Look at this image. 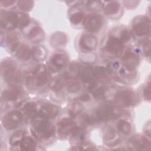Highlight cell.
<instances>
[{
  "label": "cell",
  "instance_id": "obj_1",
  "mask_svg": "<svg viewBox=\"0 0 151 151\" xmlns=\"http://www.w3.org/2000/svg\"><path fill=\"white\" fill-rule=\"evenodd\" d=\"M32 131L34 136L39 140H45L53 137L54 128L52 124L45 120H38L32 126Z\"/></svg>",
  "mask_w": 151,
  "mask_h": 151
},
{
  "label": "cell",
  "instance_id": "obj_2",
  "mask_svg": "<svg viewBox=\"0 0 151 151\" xmlns=\"http://www.w3.org/2000/svg\"><path fill=\"white\" fill-rule=\"evenodd\" d=\"M48 80V74L44 65H39L34 69V72L28 77V83H34L37 87L44 86Z\"/></svg>",
  "mask_w": 151,
  "mask_h": 151
},
{
  "label": "cell",
  "instance_id": "obj_3",
  "mask_svg": "<svg viewBox=\"0 0 151 151\" xmlns=\"http://www.w3.org/2000/svg\"><path fill=\"white\" fill-rule=\"evenodd\" d=\"M22 120V114L18 110H12L4 116L2 124L7 130L17 128Z\"/></svg>",
  "mask_w": 151,
  "mask_h": 151
},
{
  "label": "cell",
  "instance_id": "obj_4",
  "mask_svg": "<svg viewBox=\"0 0 151 151\" xmlns=\"http://www.w3.org/2000/svg\"><path fill=\"white\" fill-rule=\"evenodd\" d=\"M19 16L12 12H6L1 14V26L6 29H12L18 27Z\"/></svg>",
  "mask_w": 151,
  "mask_h": 151
},
{
  "label": "cell",
  "instance_id": "obj_5",
  "mask_svg": "<svg viewBox=\"0 0 151 151\" xmlns=\"http://www.w3.org/2000/svg\"><path fill=\"white\" fill-rule=\"evenodd\" d=\"M103 25V18L101 16L97 14H93L87 16L84 18V27L91 32H98Z\"/></svg>",
  "mask_w": 151,
  "mask_h": 151
},
{
  "label": "cell",
  "instance_id": "obj_6",
  "mask_svg": "<svg viewBox=\"0 0 151 151\" xmlns=\"http://www.w3.org/2000/svg\"><path fill=\"white\" fill-rule=\"evenodd\" d=\"M76 127L75 123L71 119L64 118L58 123L57 132L61 137H66L71 134Z\"/></svg>",
  "mask_w": 151,
  "mask_h": 151
},
{
  "label": "cell",
  "instance_id": "obj_7",
  "mask_svg": "<svg viewBox=\"0 0 151 151\" xmlns=\"http://www.w3.org/2000/svg\"><path fill=\"white\" fill-rule=\"evenodd\" d=\"M117 112L112 106L104 104L100 106L96 110V114L99 119L101 121H107L117 116Z\"/></svg>",
  "mask_w": 151,
  "mask_h": 151
},
{
  "label": "cell",
  "instance_id": "obj_8",
  "mask_svg": "<svg viewBox=\"0 0 151 151\" xmlns=\"http://www.w3.org/2000/svg\"><path fill=\"white\" fill-rule=\"evenodd\" d=\"M123 47V42L119 38L111 37L108 39L104 47L107 51L118 55L122 54Z\"/></svg>",
  "mask_w": 151,
  "mask_h": 151
},
{
  "label": "cell",
  "instance_id": "obj_9",
  "mask_svg": "<svg viewBox=\"0 0 151 151\" xmlns=\"http://www.w3.org/2000/svg\"><path fill=\"white\" fill-rule=\"evenodd\" d=\"M2 73L4 80L8 83H15L19 79V74L15 67L11 63H4L2 65Z\"/></svg>",
  "mask_w": 151,
  "mask_h": 151
},
{
  "label": "cell",
  "instance_id": "obj_10",
  "mask_svg": "<svg viewBox=\"0 0 151 151\" xmlns=\"http://www.w3.org/2000/svg\"><path fill=\"white\" fill-rule=\"evenodd\" d=\"M133 29L137 35H146L150 31V21L145 17L137 18L133 23Z\"/></svg>",
  "mask_w": 151,
  "mask_h": 151
},
{
  "label": "cell",
  "instance_id": "obj_11",
  "mask_svg": "<svg viewBox=\"0 0 151 151\" xmlns=\"http://www.w3.org/2000/svg\"><path fill=\"white\" fill-rule=\"evenodd\" d=\"M78 74L84 83H90V85L95 84L94 81L97 75L94 68L88 65L83 66L79 69Z\"/></svg>",
  "mask_w": 151,
  "mask_h": 151
},
{
  "label": "cell",
  "instance_id": "obj_12",
  "mask_svg": "<svg viewBox=\"0 0 151 151\" xmlns=\"http://www.w3.org/2000/svg\"><path fill=\"white\" fill-rule=\"evenodd\" d=\"M59 110L58 107L51 104H43L38 112L40 117L44 119H54L58 114Z\"/></svg>",
  "mask_w": 151,
  "mask_h": 151
},
{
  "label": "cell",
  "instance_id": "obj_13",
  "mask_svg": "<svg viewBox=\"0 0 151 151\" xmlns=\"http://www.w3.org/2000/svg\"><path fill=\"white\" fill-rule=\"evenodd\" d=\"M114 103L120 107H127L132 104L133 96L132 93L127 90H120L114 97Z\"/></svg>",
  "mask_w": 151,
  "mask_h": 151
},
{
  "label": "cell",
  "instance_id": "obj_14",
  "mask_svg": "<svg viewBox=\"0 0 151 151\" xmlns=\"http://www.w3.org/2000/svg\"><path fill=\"white\" fill-rule=\"evenodd\" d=\"M97 44V38L91 34H83L80 39V47L82 50L86 51H91L95 49Z\"/></svg>",
  "mask_w": 151,
  "mask_h": 151
},
{
  "label": "cell",
  "instance_id": "obj_15",
  "mask_svg": "<svg viewBox=\"0 0 151 151\" xmlns=\"http://www.w3.org/2000/svg\"><path fill=\"white\" fill-rule=\"evenodd\" d=\"M122 61H123L125 67H126L127 69L131 70H133L139 62L137 56L131 51H127L124 54L122 58Z\"/></svg>",
  "mask_w": 151,
  "mask_h": 151
},
{
  "label": "cell",
  "instance_id": "obj_16",
  "mask_svg": "<svg viewBox=\"0 0 151 151\" xmlns=\"http://www.w3.org/2000/svg\"><path fill=\"white\" fill-rule=\"evenodd\" d=\"M21 93V90L14 86L6 89L2 93V98L5 101H14L17 100Z\"/></svg>",
  "mask_w": 151,
  "mask_h": 151
},
{
  "label": "cell",
  "instance_id": "obj_17",
  "mask_svg": "<svg viewBox=\"0 0 151 151\" xmlns=\"http://www.w3.org/2000/svg\"><path fill=\"white\" fill-rule=\"evenodd\" d=\"M67 61V57L62 52H57L54 54L51 59V64L57 68H61L64 67Z\"/></svg>",
  "mask_w": 151,
  "mask_h": 151
},
{
  "label": "cell",
  "instance_id": "obj_18",
  "mask_svg": "<svg viewBox=\"0 0 151 151\" xmlns=\"http://www.w3.org/2000/svg\"><path fill=\"white\" fill-rule=\"evenodd\" d=\"M104 141L109 146L116 145L119 140V134L114 130H109L104 136Z\"/></svg>",
  "mask_w": 151,
  "mask_h": 151
},
{
  "label": "cell",
  "instance_id": "obj_19",
  "mask_svg": "<svg viewBox=\"0 0 151 151\" xmlns=\"http://www.w3.org/2000/svg\"><path fill=\"white\" fill-rule=\"evenodd\" d=\"M31 54V51L29 47L25 45H22L18 48L16 52V56L21 60H27L30 57Z\"/></svg>",
  "mask_w": 151,
  "mask_h": 151
},
{
  "label": "cell",
  "instance_id": "obj_20",
  "mask_svg": "<svg viewBox=\"0 0 151 151\" xmlns=\"http://www.w3.org/2000/svg\"><path fill=\"white\" fill-rule=\"evenodd\" d=\"M35 147L36 144L34 140L29 136H24L20 143V147L22 150H33Z\"/></svg>",
  "mask_w": 151,
  "mask_h": 151
},
{
  "label": "cell",
  "instance_id": "obj_21",
  "mask_svg": "<svg viewBox=\"0 0 151 151\" xmlns=\"http://www.w3.org/2000/svg\"><path fill=\"white\" fill-rule=\"evenodd\" d=\"M23 111L27 118L31 119L37 113L36 105L32 102L27 103L24 106Z\"/></svg>",
  "mask_w": 151,
  "mask_h": 151
},
{
  "label": "cell",
  "instance_id": "obj_22",
  "mask_svg": "<svg viewBox=\"0 0 151 151\" xmlns=\"http://www.w3.org/2000/svg\"><path fill=\"white\" fill-rule=\"evenodd\" d=\"M132 143L134 145V147L139 149H143L146 148L147 147H150V142L147 140V139L144 137H134L132 140Z\"/></svg>",
  "mask_w": 151,
  "mask_h": 151
},
{
  "label": "cell",
  "instance_id": "obj_23",
  "mask_svg": "<svg viewBox=\"0 0 151 151\" xmlns=\"http://www.w3.org/2000/svg\"><path fill=\"white\" fill-rule=\"evenodd\" d=\"M120 8V4L117 2H111L106 5L104 8V12L106 15H114L116 14Z\"/></svg>",
  "mask_w": 151,
  "mask_h": 151
},
{
  "label": "cell",
  "instance_id": "obj_24",
  "mask_svg": "<svg viewBox=\"0 0 151 151\" xmlns=\"http://www.w3.org/2000/svg\"><path fill=\"white\" fill-rule=\"evenodd\" d=\"M117 128L121 133L127 134L131 130V125L129 122L123 120H120L117 122Z\"/></svg>",
  "mask_w": 151,
  "mask_h": 151
},
{
  "label": "cell",
  "instance_id": "obj_25",
  "mask_svg": "<svg viewBox=\"0 0 151 151\" xmlns=\"http://www.w3.org/2000/svg\"><path fill=\"white\" fill-rule=\"evenodd\" d=\"M24 136V133L22 131H18L16 133H14L9 140L10 144L11 146H15L19 144H20L22 138Z\"/></svg>",
  "mask_w": 151,
  "mask_h": 151
},
{
  "label": "cell",
  "instance_id": "obj_26",
  "mask_svg": "<svg viewBox=\"0 0 151 151\" xmlns=\"http://www.w3.org/2000/svg\"><path fill=\"white\" fill-rule=\"evenodd\" d=\"M84 18V14L81 11H77L73 14L70 17V21L74 24H77L81 22Z\"/></svg>",
  "mask_w": 151,
  "mask_h": 151
},
{
  "label": "cell",
  "instance_id": "obj_27",
  "mask_svg": "<svg viewBox=\"0 0 151 151\" xmlns=\"http://www.w3.org/2000/svg\"><path fill=\"white\" fill-rule=\"evenodd\" d=\"M41 47H35L32 49V56L34 58V59L37 60H39L42 59L43 57H44L45 52L43 51V50Z\"/></svg>",
  "mask_w": 151,
  "mask_h": 151
},
{
  "label": "cell",
  "instance_id": "obj_28",
  "mask_svg": "<svg viewBox=\"0 0 151 151\" xmlns=\"http://www.w3.org/2000/svg\"><path fill=\"white\" fill-rule=\"evenodd\" d=\"M63 81L60 78H55L52 81H51L50 84L51 88L55 90H59L61 88H62L63 86Z\"/></svg>",
  "mask_w": 151,
  "mask_h": 151
},
{
  "label": "cell",
  "instance_id": "obj_29",
  "mask_svg": "<svg viewBox=\"0 0 151 151\" xmlns=\"http://www.w3.org/2000/svg\"><path fill=\"white\" fill-rule=\"evenodd\" d=\"M41 33V29L38 27H35L29 31L28 34V37L29 39L33 40L35 38V37H37V36L40 35Z\"/></svg>",
  "mask_w": 151,
  "mask_h": 151
},
{
  "label": "cell",
  "instance_id": "obj_30",
  "mask_svg": "<svg viewBox=\"0 0 151 151\" xmlns=\"http://www.w3.org/2000/svg\"><path fill=\"white\" fill-rule=\"evenodd\" d=\"M71 106V108L70 109L69 113L70 115H71L72 116H74L79 113L81 109H80V106L78 104L79 103H74Z\"/></svg>",
  "mask_w": 151,
  "mask_h": 151
},
{
  "label": "cell",
  "instance_id": "obj_31",
  "mask_svg": "<svg viewBox=\"0 0 151 151\" xmlns=\"http://www.w3.org/2000/svg\"><path fill=\"white\" fill-rule=\"evenodd\" d=\"M31 2H28V3L27 4H25L26 1H20L19 2V4L18 6L22 9V10H25V11H27L30 8V6L31 5H29V3H30Z\"/></svg>",
  "mask_w": 151,
  "mask_h": 151
},
{
  "label": "cell",
  "instance_id": "obj_32",
  "mask_svg": "<svg viewBox=\"0 0 151 151\" xmlns=\"http://www.w3.org/2000/svg\"><path fill=\"white\" fill-rule=\"evenodd\" d=\"M150 86H147L145 90H144V96H145V97L146 99H148L149 100L150 99Z\"/></svg>",
  "mask_w": 151,
  "mask_h": 151
},
{
  "label": "cell",
  "instance_id": "obj_33",
  "mask_svg": "<svg viewBox=\"0 0 151 151\" xmlns=\"http://www.w3.org/2000/svg\"><path fill=\"white\" fill-rule=\"evenodd\" d=\"M81 100H83V101H87V100H89V96L87 94L86 95H84L81 97Z\"/></svg>",
  "mask_w": 151,
  "mask_h": 151
}]
</instances>
